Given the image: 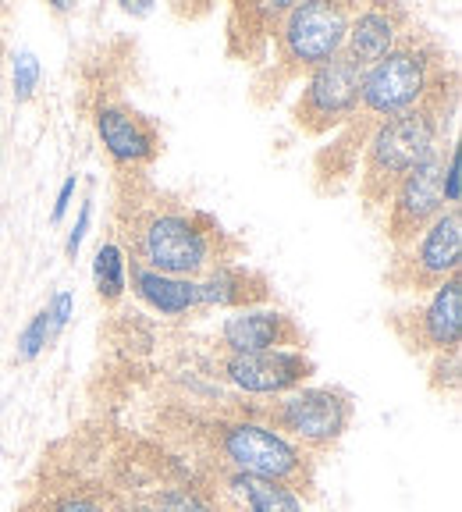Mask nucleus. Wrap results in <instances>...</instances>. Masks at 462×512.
I'll list each match as a JSON object with an SVG mask.
<instances>
[{
    "label": "nucleus",
    "mask_w": 462,
    "mask_h": 512,
    "mask_svg": "<svg viewBox=\"0 0 462 512\" xmlns=\"http://www.w3.org/2000/svg\"><path fill=\"white\" fill-rule=\"evenodd\" d=\"M349 18V4H327V0L292 4L274 32V57H267L263 68H256V104H274L292 82L306 79L320 64L342 54Z\"/></svg>",
    "instance_id": "20e7f679"
},
{
    "label": "nucleus",
    "mask_w": 462,
    "mask_h": 512,
    "mask_svg": "<svg viewBox=\"0 0 462 512\" xmlns=\"http://www.w3.org/2000/svg\"><path fill=\"white\" fill-rule=\"evenodd\" d=\"M125 11H132V15H150V0H139V4H125Z\"/></svg>",
    "instance_id": "c85d7f7f"
},
{
    "label": "nucleus",
    "mask_w": 462,
    "mask_h": 512,
    "mask_svg": "<svg viewBox=\"0 0 462 512\" xmlns=\"http://www.w3.org/2000/svg\"><path fill=\"white\" fill-rule=\"evenodd\" d=\"M445 68H452L445 50L427 32L416 29H409L388 57L370 64L363 72V86H359L356 114L331 136V146L317 153V168H313L317 189L342 192V185L356 175V164L363 157L367 139L374 136V128L420 104L431 82Z\"/></svg>",
    "instance_id": "f257e3e1"
},
{
    "label": "nucleus",
    "mask_w": 462,
    "mask_h": 512,
    "mask_svg": "<svg viewBox=\"0 0 462 512\" xmlns=\"http://www.w3.org/2000/svg\"><path fill=\"white\" fill-rule=\"evenodd\" d=\"M121 239L132 260L157 274L200 281L221 264H235L246 246L214 214L185 203H168L160 192L143 200L132 192V200L121 196Z\"/></svg>",
    "instance_id": "f03ea898"
},
{
    "label": "nucleus",
    "mask_w": 462,
    "mask_h": 512,
    "mask_svg": "<svg viewBox=\"0 0 462 512\" xmlns=\"http://www.w3.org/2000/svg\"><path fill=\"white\" fill-rule=\"evenodd\" d=\"M221 370L239 392L274 395L278 399V395L303 388V381H310L317 374V363L299 349H274L249 352V356H224Z\"/></svg>",
    "instance_id": "9b49d317"
},
{
    "label": "nucleus",
    "mask_w": 462,
    "mask_h": 512,
    "mask_svg": "<svg viewBox=\"0 0 462 512\" xmlns=\"http://www.w3.org/2000/svg\"><path fill=\"white\" fill-rule=\"evenodd\" d=\"M224 488L235 498H242L249 512H303V498L295 495L292 488H285V484H278V480L228 470Z\"/></svg>",
    "instance_id": "a211bd4d"
},
{
    "label": "nucleus",
    "mask_w": 462,
    "mask_h": 512,
    "mask_svg": "<svg viewBox=\"0 0 462 512\" xmlns=\"http://www.w3.org/2000/svg\"><path fill=\"white\" fill-rule=\"evenodd\" d=\"M200 438L235 473H253V477L278 480V484L292 488L295 495L299 491H313V484H317V466H313L310 452H303L299 445L285 441L271 427L256 424L249 416L203 420Z\"/></svg>",
    "instance_id": "39448f33"
},
{
    "label": "nucleus",
    "mask_w": 462,
    "mask_h": 512,
    "mask_svg": "<svg viewBox=\"0 0 462 512\" xmlns=\"http://www.w3.org/2000/svg\"><path fill=\"white\" fill-rule=\"evenodd\" d=\"M462 267V210L452 207L423 228L406 249H395L388 264V281L395 292H434Z\"/></svg>",
    "instance_id": "0eeeda50"
},
{
    "label": "nucleus",
    "mask_w": 462,
    "mask_h": 512,
    "mask_svg": "<svg viewBox=\"0 0 462 512\" xmlns=\"http://www.w3.org/2000/svg\"><path fill=\"white\" fill-rule=\"evenodd\" d=\"M459 143H448L445 150V164H441V200L448 203V210L459 207L462 200V175H459Z\"/></svg>",
    "instance_id": "5701e85b"
},
{
    "label": "nucleus",
    "mask_w": 462,
    "mask_h": 512,
    "mask_svg": "<svg viewBox=\"0 0 462 512\" xmlns=\"http://www.w3.org/2000/svg\"><path fill=\"white\" fill-rule=\"evenodd\" d=\"M409 29H413V15L402 4H370L363 11H352L342 54L367 72L370 64H377L399 47Z\"/></svg>",
    "instance_id": "4468645a"
},
{
    "label": "nucleus",
    "mask_w": 462,
    "mask_h": 512,
    "mask_svg": "<svg viewBox=\"0 0 462 512\" xmlns=\"http://www.w3.org/2000/svg\"><path fill=\"white\" fill-rule=\"evenodd\" d=\"M96 136L104 143V150L111 153L114 164L121 168H146L160 157L164 143L160 132L146 114H139L128 104H104L96 111Z\"/></svg>",
    "instance_id": "f8f14e48"
},
{
    "label": "nucleus",
    "mask_w": 462,
    "mask_h": 512,
    "mask_svg": "<svg viewBox=\"0 0 462 512\" xmlns=\"http://www.w3.org/2000/svg\"><path fill=\"white\" fill-rule=\"evenodd\" d=\"M93 278H96V296L104 303H118L128 288V253L118 246V242H104L96 249L93 260Z\"/></svg>",
    "instance_id": "6ab92c4d"
},
{
    "label": "nucleus",
    "mask_w": 462,
    "mask_h": 512,
    "mask_svg": "<svg viewBox=\"0 0 462 512\" xmlns=\"http://www.w3.org/2000/svg\"><path fill=\"white\" fill-rule=\"evenodd\" d=\"M431 384L438 392H455L459 388V349L438 352L431 363Z\"/></svg>",
    "instance_id": "393cba45"
},
{
    "label": "nucleus",
    "mask_w": 462,
    "mask_h": 512,
    "mask_svg": "<svg viewBox=\"0 0 462 512\" xmlns=\"http://www.w3.org/2000/svg\"><path fill=\"white\" fill-rule=\"evenodd\" d=\"M89 221H93V200H86L82 203V210H79V221H75V228H72V235H68V256H79V249H82V239H86V232H89Z\"/></svg>",
    "instance_id": "bb28decb"
},
{
    "label": "nucleus",
    "mask_w": 462,
    "mask_h": 512,
    "mask_svg": "<svg viewBox=\"0 0 462 512\" xmlns=\"http://www.w3.org/2000/svg\"><path fill=\"white\" fill-rule=\"evenodd\" d=\"M132 274V292L143 299L150 310H157L160 317H185V313L200 310V281L192 278H171V274H157L143 264H128Z\"/></svg>",
    "instance_id": "f3484780"
},
{
    "label": "nucleus",
    "mask_w": 462,
    "mask_h": 512,
    "mask_svg": "<svg viewBox=\"0 0 462 512\" xmlns=\"http://www.w3.org/2000/svg\"><path fill=\"white\" fill-rule=\"evenodd\" d=\"M150 505L157 512H217L192 484H164L150 495Z\"/></svg>",
    "instance_id": "aec40b11"
},
{
    "label": "nucleus",
    "mask_w": 462,
    "mask_h": 512,
    "mask_svg": "<svg viewBox=\"0 0 462 512\" xmlns=\"http://www.w3.org/2000/svg\"><path fill=\"white\" fill-rule=\"evenodd\" d=\"M295 0H260V4H231L228 11V57L263 68L271 57L274 32Z\"/></svg>",
    "instance_id": "2eb2a0df"
},
{
    "label": "nucleus",
    "mask_w": 462,
    "mask_h": 512,
    "mask_svg": "<svg viewBox=\"0 0 462 512\" xmlns=\"http://www.w3.org/2000/svg\"><path fill=\"white\" fill-rule=\"evenodd\" d=\"M221 342L228 356H249V352H274V349H299L306 345V331L299 320L281 310H235L224 317Z\"/></svg>",
    "instance_id": "ddd939ff"
},
{
    "label": "nucleus",
    "mask_w": 462,
    "mask_h": 512,
    "mask_svg": "<svg viewBox=\"0 0 462 512\" xmlns=\"http://www.w3.org/2000/svg\"><path fill=\"white\" fill-rule=\"evenodd\" d=\"M391 331L409 352H452L462 342V278L452 274L445 285L431 292V299L416 310H402L388 317Z\"/></svg>",
    "instance_id": "9d476101"
},
{
    "label": "nucleus",
    "mask_w": 462,
    "mask_h": 512,
    "mask_svg": "<svg viewBox=\"0 0 462 512\" xmlns=\"http://www.w3.org/2000/svg\"><path fill=\"white\" fill-rule=\"evenodd\" d=\"M75 189H79V175H68V178H64V185H61V192H57V203H54V214H50V221H61V217L68 214Z\"/></svg>",
    "instance_id": "cd10ccee"
},
{
    "label": "nucleus",
    "mask_w": 462,
    "mask_h": 512,
    "mask_svg": "<svg viewBox=\"0 0 462 512\" xmlns=\"http://www.w3.org/2000/svg\"><path fill=\"white\" fill-rule=\"evenodd\" d=\"M36 86H40V61H36L32 50H22V54L15 57V100L18 104H25V100L36 93Z\"/></svg>",
    "instance_id": "b1692460"
},
{
    "label": "nucleus",
    "mask_w": 462,
    "mask_h": 512,
    "mask_svg": "<svg viewBox=\"0 0 462 512\" xmlns=\"http://www.w3.org/2000/svg\"><path fill=\"white\" fill-rule=\"evenodd\" d=\"M455 104H459V75L455 68H445L420 104L374 128L359 157V200L367 214L384 210L395 185L413 168H420L438 146H445Z\"/></svg>",
    "instance_id": "7ed1b4c3"
},
{
    "label": "nucleus",
    "mask_w": 462,
    "mask_h": 512,
    "mask_svg": "<svg viewBox=\"0 0 462 512\" xmlns=\"http://www.w3.org/2000/svg\"><path fill=\"white\" fill-rule=\"evenodd\" d=\"M47 310H50V342H54V338L68 328V320H72L75 296H72V292H57V296L47 303Z\"/></svg>",
    "instance_id": "a878e982"
},
{
    "label": "nucleus",
    "mask_w": 462,
    "mask_h": 512,
    "mask_svg": "<svg viewBox=\"0 0 462 512\" xmlns=\"http://www.w3.org/2000/svg\"><path fill=\"white\" fill-rule=\"evenodd\" d=\"M363 68L352 64L345 54L320 64L317 72L303 79V89L295 96L292 121L303 136H335L338 128L356 114Z\"/></svg>",
    "instance_id": "6e6552de"
},
{
    "label": "nucleus",
    "mask_w": 462,
    "mask_h": 512,
    "mask_svg": "<svg viewBox=\"0 0 462 512\" xmlns=\"http://www.w3.org/2000/svg\"><path fill=\"white\" fill-rule=\"evenodd\" d=\"M441 164H445V146L423 160L420 168H413L395 192L384 203V239L395 249H406L423 228H431L441 214H445V200H441Z\"/></svg>",
    "instance_id": "1a4fd4ad"
},
{
    "label": "nucleus",
    "mask_w": 462,
    "mask_h": 512,
    "mask_svg": "<svg viewBox=\"0 0 462 512\" xmlns=\"http://www.w3.org/2000/svg\"><path fill=\"white\" fill-rule=\"evenodd\" d=\"M0 15H4V11H0ZM0 50H4V29H0Z\"/></svg>",
    "instance_id": "c756f323"
},
{
    "label": "nucleus",
    "mask_w": 462,
    "mask_h": 512,
    "mask_svg": "<svg viewBox=\"0 0 462 512\" xmlns=\"http://www.w3.org/2000/svg\"><path fill=\"white\" fill-rule=\"evenodd\" d=\"M47 345H50V310L43 306V310L25 324L22 335H18V360L32 363Z\"/></svg>",
    "instance_id": "4be33fe9"
},
{
    "label": "nucleus",
    "mask_w": 462,
    "mask_h": 512,
    "mask_svg": "<svg viewBox=\"0 0 462 512\" xmlns=\"http://www.w3.org/2000/svg\"><path fill=\"white\" fill-rule=\"evenodd\" d=\"M352 409V395L342 388H295L267 406H256L249 420L271 427L303 452H331L349 431Z\"/></svg>",
    "instance_id": "423d86ee"
},
{
    "label": "nucleus",
    "mask_w": 462,
    "mask_h": 512,
    "mask_svg": "<svg viewBox=\"0 0 462 512\" xmlns=\"http://www.w3.org/2000/svg\"><path fill=\"white\" fill-rule=\"evenodd\" d=\"M40 512H114V509H107L100 498L82 488H64L54 491V495H43Z\"/></svg>",
    "instance_id": "412c9836"
},
{
    "label": "nucleus",
    "mask_w": 462,
    "mask_h": 512,
    "mask_svg": "<svg viewBox=\"0 0 462 512\" xmlns=\"http://www.w3.org/2000/svg\"><path fill=\"white\" fill-rule=\"evenodd\" d=\"M274 296L271 278L246 264H221L200 278V303L221 310H256Z\"/></svg>",
    "instance_id": "dca6fc26"
}]
</instances>
